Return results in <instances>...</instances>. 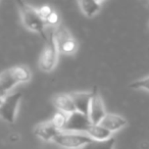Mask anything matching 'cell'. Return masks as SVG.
<instances>
[{
	"label": "cell",
	"instance_id": "obj_8",
	"mask_svg": "<svg viewBox=\"0 0 149 149\" xmlns=\"http://www.w3.org/2000/svg\"><path fill=\"white\" fill-rule=\"evenodd\" d=\"M70 95L74 104L76 110L89 116V108L92 98V91L72 92V93H70Z\"/></svg>",
	"mask_w": 149,
	"mask_h": 149
},
{
	"label": "cell",
	"instance_id": "obj_10",
	"mask_svg": "<svg viewBox=\"0 0 149 149\" xmlns=\"http://www.w3.org/2000/svg\"><path fill=\"white\" fill-rule=\"evenodd\" d=\"M59 131L56 130L50 120L40 123L34 128V134L44 141H53V139L59 134Z\"/></svg>",
	"mask_w": 149,
	"mask_h": 149
},
{
	"label": "cell",
	"instance_id": "obj_12",
	"mask_svg": "<svg viewBox=\"0 0 149 149\" xmlns=\"http://www.w3.org/2000/svg\"><path fill=\"white\" fill-rule=\"evenodd\" d=\"M17 84L11 68L3 72L0 74V98L3 99L8 95V92Z\"/></svg>",
	"mask_w": 149,
	"mask_h": 149
},
{
	"label": "cell",
	"instance_id": "obj_4",
	"mask_svg": "<svg viewBox=\"0 0 149 149\" xmlns=\"http://www.w3.org/2000/svg\"><path fill=\"white\" fill-rule=\"evenodd\" d=\"M54 39L58 52L63 54H72L77 51V41L72 36L70 31L62 25H58L54 29Z\"/></svg>",
	"mask_w": 149,
	"mask_h": 149
},
{
	"label": "cell",
	"instance_id": "obj_15",
	"mask_svg": "<svg viewBox=\"0 0 149 149\" xmlns=\"http://www.w3.org/2000/svg\"><path fill=\"white\" fill-rule=\"evenodd\" d=\"M11 70H13V74L17 83H25V82H29L31 80V72L27 66L17 65L11 68Z\"/></svg>",
	"mask_w": 149,
	"mask_h": 149
},
{
	"label": "cell",
	"instance_id": "obj_18",
	"mask_svg": "<svg viewBox=\"0 0 149 149\" xmlns=\"http://www.w3.org/2000/svg\"><path fill=\"white\" fill-rule=\"evenodd\" d=\"M129 87L135 90L144 89V90H148L149 91V77H146L141 80H137V81L133 82L132 84H130Z\"/></svg>",
	"mask_w": 149,
	"mask_h": 149
},
{
	"label": "cell",
	"instance_id": "obj_13",
	"mask_svg": "<svg viewBox=\"0 0 149 149\" xmlns=\"http://www.w3.org/2000/svg\"><path fill=\"white\" fill-rule=\"evenodd\" d=\"M86 134L92 139V140H96V141H102V140H106V139L111 138L112 133L109 132L108 130H106L105 128L101 126V125L97 124V125H93L89 127V129L87 130Z\"/></svg>",
	"mask_w": 149,
	"mask_h": 149
},
{
	"label": "cell",
	"instance_id": "obj_3",
	"mask_svg": "<svg viewBox=\"0 0 149 149\" xmlns=\"http://www.w3.org/2000/svg\"><path fill=\"white\" fill-rule=\"evenodd\" d=\"M92 139L86 133H74V132H60L53 142H55L58 146L66 149H78L81 147H85L89 144Z\"/></svg>",
	"mask_w": 149,
	"mask_h": 149
},
{
	"label": "cell",
	"instance_id": "obj_20",
	"mask_svg": "<svg viewBox=\"0 0 149 149\" xmlns=\"http://www.w3.org/2000/svg\"><path fill=\"white\" fill-rule=\"evenodd\" d=\"M45 24L46 25L56 26V27H57V26L59 25V15H58L55 11H53V13L49 15V17L45 21Z\"/></svg>",
	"mask_w": 149,
	"mask_h": 149
},
{
	"label": "cell",
	"instance_id": "obj_7",
	"mask_svg": "<svg viewBox=\"0 0 149 149\" xmlns=\"http://www.w3.org/2000/svg\"><path fill=\"white\" fill-rule=\"evenodd\" d=\"M106 111L104 108V104L102 101V98L98 91V88L94 86L92 89V98L90 102V108H89V118L91 124L97 125L100 124L102 118L105 116Z\"/></svg>",
	"mask_w": 149,
	"mask_h": 149
},
{
	"label": "cell",
	"instance_id": "obj_2",
	"mask_svg": "<svg viewBox=\"0 0 149 149\" xmlns=\"http://www.w3.org/2000/svg\"><path fill=\"white\" fill-rule=\"evenodd\" d=\"M58 58V49L54 39V30L49 32L46 39V45L39 60L40 68L44 72H51L55 68Z\"/></svg>",
	"mask_w": 149,
	"mask_h": 149
},
{
	"label": "cell",
	"instance_id": "obj_1",
	"mask_svg": "<svg viewBox=\"0 0 149 149\" xmlns=\"http://www.w3.org/2000/svg\"><path fill=\"white\" fill-rule=\"evenodd\" d=\"M17 4L19 8V13H21L22 19H23L25 27H27L31 31L39 33L46 41L47 39V35L45 33L46 24L40 15L38 9L23 1H17Z\"/></svg>",
	"mask_w": 149,
	"mask_h": 149
},
{
	"label": "cell",
	"instance_id": "obj_21",
	"mask_svg": "<svg viewBox=\"0 0 149 149\" xmlns=\"http://www.w3.org/2000/svg\"><path fill=\"white\" fill-rule=\"evenodd\" d=\"M2 100L3 99H1V98H0V105H1V103H2Z\"/></svg>",
	"mask_w": 149,
	"mask_h": 149
},
{
	"label": "cell",
	"instance_id": "obj_14",
	"mask_svg": "<svg viewBox=\"0 0 149 149\" xmlns=\"http://www.w3.org/2000/svg\"><path fill=\"white\" fill-rule=\"evenodd\" d=\"M101 1H93V0H81L78 1L82 13L88 17H92L95 15L101 7Z\"/></svg>",
	"mask_w": 149,
	"mask_h": 149
},
{
	"label": "cell",
	"instance_id": "obj_9",
	"mask_svg": "<svg viewBox=\"0 0 149 149\" xmlns=\"http://www.w3.org/2000/svg\"><path fill=\"white\" fill-rule=\"evenodd\" d=\"M99 125H101L103 128H105L109 132L113 133L126 127L128 125V120L120 114L106 113Z\"/></svg>",
	"mask_w": 149,
	"mask_h": 149
},
{
	"label": "cell",
	"instance_id": "obj_6",
	"mask_svg": "<svg viewBox=\"0 0 149 149\" xmlns=\"http://www.w3.org/2000/svg\"><path fill=\"white\" fill-rule=\"evenodd\" d=\"M91 125L89 116L79 111H74L68 116L65 127L62 132L86 133Z\"/></svg>",
	"mask_w": 149,
	"mask_h": 149
},
{
	"label": "cell",
	"instance_id": "obj_16",
	"mask_svg": "<svg viewBox=\"0 0 149 149\" xmlns=\"http://www.w3.org/2000/svg\"><path fill=\"white\" fill-rule=\"evenodd\" d=\"M114 144H116V139L111 137V138L102 141L92 140L83 149H113Z\"/></svg>",
	"mask_w": 149,
	"mask_h": 149
},
{
	"label": "cell",
	"instance_id": "obj_5",
	"mask_svg": "<svg viewBox=\"0 0 149 149\" xmlns=\"http://www.w3.org/2000/svg\"><path fill=\"white\" fill-rule=\"evenodd\" d=\"M22 100L21 92L9 94L3 98L2 103L0 105V118L8 124L13 125L17 116V110Z\"/></svg>",
	"mask_w": 149,
	"mask_h": 149
},
{
	"label": "cell",
	"instance_id": "obj_11",
	"mask_svg": "<svg viewBox=\"0 0 149 149\" xmlns=\"http://www.w3.org/2000/svg\"><path fill=\"white\" fill-rule=\"evenodd\" d=\"M52 102H53V105L55 106V108L58 111L62 112L66 116L77 111L70 94H57L53 97Z\"/></svg>",
	"mask_w": 149,
	"mask_h": 149
},
{
	"label": "cell",
	"instance_id": "obj_19",
	"mask_svg": "<svg viewBox=\"0 0 149 149\" xmlns=\"http://www.w3.org/2000/svg\"><path fill=\"white\" fill-rule=\"evenodd\" d=\"M38 11H39L41 17L44 19V22H45L46 19L49 17V15H51V13H53L54 10L52 9L51 6H49V5H42V6L40 7L39 9H38Z\"/></svg>",
	"mask_w": 149,
	"mask_h": 149
},
{
	"label": "cell",
	"instance_id": "obj_17",
	"mask_svg": "<svg viewBox=\"0 0 149 149\" xmlns=\"http://www.w3.org/2000/svg\"><path fill=\"white\" fill-rule=\"evenodd\" d=\"M66 120H68V116L60 111H57L54 113V116L51 118L50 122L52 123L54 127H55L56 130H58L59 132H62L65 127V124H66Z\"/></svg>",
	"mask_w": 149,
	"mask_h": 149
}]
</instances>
